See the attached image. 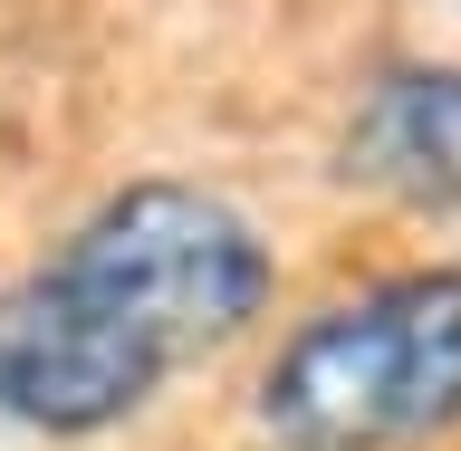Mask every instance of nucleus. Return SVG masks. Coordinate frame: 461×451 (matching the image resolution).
Wrapping results in <instances>:
<instances>
[{
    "label": "nucleus",
    "instance_id": "f257e3e1",
    "mask_svg": "<svg viewBox=\"0 0 461 451\" xmlns=\"http://www.w3.org/2000/svg\"><path fill=\"white\" fill-rule=\"evenodd\" d=\"M279 288L250 202L154 173L58 230L0 288V423L29 442H96L221 356Z\"/></svg>",
    "mask_w": 461,
    "mask_h": 451
},
{
    "label": "nucleus",
    "instance_id": "f03ea898",
    "mask_svg": "<svg viewBox=\"0 0 461 451\" xmlns=\"http://www.w3.org/2000/svg\"><path fill=\"white\" fill-rule=\"evenodd\" d=\"M269 451H413L461 423V269H384L279 337L250 394Z\"/></svg>",
    "mask_w": 461,
    "mask_h": 451
},
{
    "label": "nucleus",
    "instance_id": "7ed1b4c3",
    "mask_svg": "<svg viewBox=\"0 0 461 451\" xmlns=\"http://www.w3.org/2000/svg\"><path fill=\"white\" fill-rule=\"evenodd\" d=\"M346 183L403 212H461V58H384L346 106Z\"/></svg>",
    "mask_w": 461,
    "mask_h": 451
}]
</instances>
